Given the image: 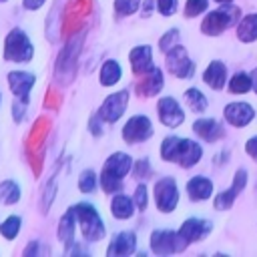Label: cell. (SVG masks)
Masks as SVG:
<instances>
[{
    "label": "cell",
    "mask_w": 257,
    "mask_h": 257,
    "mask_svg": "<svg viewBox=\"0 0 257 257\" xmlns=\"http://www.w3.org/2000/svg\"><path fill=\"white\" fill-rule=\"evenodd\" d=\"M157 8L163 16H171L177 10V0H157Z\"/></svg>",
    "instance_id": "obj_36"
},
{
    "label": "cell",
    "mask_w": 257,
    "mask_h": 257,
    "mask_svg": "<svg viewBox=\"0 0 257 257\" xmlns=\"http://www.w3.org/2000/svg\"><path fill=\"white\" fill-rule=\"evenodd\" d=\"M217 2H221V4H227V2H231V0H217Z\"/></svg>",
    "instance_id": "obj_42"
},
{
    "label": "cell",
    "mask_w": 257,
    "mask_h": 257,
    "mask_svg": "<svg viewBox=\"0 0 257 257\" xmlns=\"http://www.w3.org/2000/svg\"><path fill=\"white\" fill-rule=\"evenodd\" d=\"M0 2H6V0H0Z\"/></svg>",
    "instance_id": "obj_43"
},
{
    "label": "cell",
    "mask_w": 257,
    "mask_h": 257,
    "mask_svg": "<svg viewBox=\"0 0 257 257\" xmlns=\"http://www.w3.org/2000/svg\"><path fill=\"white\" fill-rule=\"evenodd\" d=\"M253 116H255V110L247 102H231L225 106V118L233 126H245L253 120Z\"/></svg>",
    "instance_id": "obj_13"
},
{
    "label": "cell",
    "mask_w": 257,
    "mask_h": 257,
    "mask_svg": "<svg viewBox=\"0 0 257 257\" xmlns=\"http://www.w3.org/2000/svg\"><path fill=\"white\" fill-rule=\"evenodd\" d=\"M44 4V0H24V8L26 10H36Z\"/></svg>",
    "instance_id": "obj_39"
},
{
    "label": "cell",
    "mask_w": 257,
    "mask_h": 257,
    "mask_svg": "<svg viewBox=\"0 0 257 257\" xmlns=\"http://www.w3.org/2000/svg\"><path fill=\"white\" fill-rule=\"evenodd\" d=\"M207 0H187V6H185V16L193 18L197 14H201L203 10H207Z\"/></svg>",
    "instance_id": "obj_34"
},
{
    "label": "cell",
    "mask_w": 257,
    "mask_h": 257,
    "mask_svg": "<svg viewBox=\"0 0 257 257\" xmlns=\"http://www.w3.org/2000/svg\"><path fill=\"white\" fill-rule=\"evenodd\" d=\"M141 0H114V10L118 16H128L133 12H137Z\"/></svg>",
    "instance_id": "obj_32"
},
{
    "label": "cell",
    "mask_w": 257,
    "mask_h": 257,
    "mask_svg": "<svg viewBox=\"0 0 257 257\" xmlns=\"http://www.w3.org/2000/svg\"><path fill=\"white\" fill-rule=\"evenodd\" d=\"M151 6H153V0H147V2H145V10H143L147 16L151 14Z\"/></svg>",
    "instance_id": "obj_41"
},
{
    "label": "cell",
    "mask_w": 257,
    "mask_h": 257,
    "mask_svg": "<svg viewBox=\"0 0 257 257\" xmlns=\"http://www.w3.org/2000/svg\"><path fill=\"white\" fill-rule=\"evenodd\" d=\"M237 14H239V8H231V6H223L219 10H213L205 16L203 24H201V30L209 36H215V34H221L225 28H229L235 20H237Z\"/></svg>",
    "instance_id": "obj_4"
},
{
    "label": "cell",
    "mask_w": 257,
    "mask_h": 257,
    "mask_svg": "<svg viewBox=\"0 0 257 257\" xmlns=\"http://www.w3.org/2000/svg\"><path fill=\"white\" fill-rule=\"evenodd\" d=\"M237 36L241 42H253L257 40V14H249L241 20L237 28Z\"/></svg>",
    "instance_id": "obj_24"
},
{
    "label": "cell",
    "mask_w": 257,
    "mask_h": 257,
    "mask_svg": "<svg viewBox=\"0 0 257 257\" xmlns=\"http://www.w3.org/2000/svg\"><path fill=\"white\" fill-rule=\"evenodd\" d=\"M203 155V149L195 143V141H189V139H179V145H177V151H175V163H179L181 167H193L199 163Z\"/></svg>",
    "instance_id": "obj_11"
},
{
    "label": "cell",
    "mask_w": 257,
    "mask_h": 257,
    "mask_svg": "<svg viewBox=\"0 0 257 257\" xmlns=\"http://www.w3.org/2000/svg\"><path fill=\"white\" fill-rule=\"evenodd\" d=\"M155 201H157L159 211H163V213H171L177 207V203H179V189H177L175 179L165 177V179L157 181V185H155Z\"/></svg>",
    "instance_id": "obj_6"
},
{
    "label": "cell",
    "mask_w": 257,
    "mask_h": 257,
    "mask_svg": "<svg viewBox=\"0 0 257 257\" xmlns=\"http://www.w3.org/2000/svg\"><path fill=\"white\" fill-rule=\"evenodd\" d=\"M20 201V187L14 181H2L0 183V203L14 205Z\"/></svg>",
    "instance_id": "obj_25"
},
{
    "label": "cell",
    "mask_w": 257,
    "mask_h": 257,
    "mask_svg": "<svg viewBox=\"0 0 257 257\" xmlns=\"http://www.w3.org/2000/svg\"><path fill=\"white\" fill-rule=\"evenodd\" d=\"M34 54V48L28 40V36L22 30H12L6 36L4 42V58L14 62H28Z\"/></svg>",
    "instance_id": "obj_3"
},
{
    "label": "cell",
    "mask_w": 257,
    "mask_h": 257,
    "mask_svg": "<svg viewBox=\"0 0 257 257\" xmlns=\"http://www.w3.org/2000/svg\"><path fill=\"white\" fill-rule=\"evenodd\" d=\"M74 215H76V223L80 225V233L86 241L92 243V241H100L104 237L102 219L92 205H88V203L74 205Z\"/></svg>",
    "instance_id": "obj_2"
},
{
    "label": "cell",
    "mask_w": 257,
    "mask_h": 257,
    "mask_svg": "<svg viewBox=\"0 0 257 257\" xmlns=\"http://www.w3.org/2000/svg\"><path fill=\"white\" fill-rule=\"evenodd\" d=\"M237 189L231 185V189H227V191H223V193H219L217 197H215V201H213V205H215V209H229L231 205H233V201H235V197H237Z\"/></svg>",
    "instance_id": "obj_29"
},
{
    "label": "cell",
    "mask_w": 257,
    "mask_h": 257,
    "mask_svg": "<svg viewBox=\"0 0 257 257\" xmlns=\"http://www.w3.org/2000/svg\"><path fill=\"white\" fill-rule=\"evenodd\" d=\"M185 247H187V241L175 231L159 229V231H153V235H151V249L157 255L177 253V251H183Z\"/></svg>",
    "instance_id": "obj_5"
},
{
    "label": "cell",
    "mask_w": 257,
    "mask_h": 257,
    "mask_svg": "<svg viewBox=\"0 0 257 257\" xmlns=\"http://www.w3.org/2000/svg\"><path fill=\"white\" fill-rule=\"evenodd\" d=\"M209 231H211V221H205V219H187L181 225L179 235L187 243H193V241H201L203 237H207Z\"/></svg>",
    "instance_id": "obj_14"
},
{
    "label": "cell",
    "mask_w": 257,
    "mask_h": 257,
    "mask_svg": "<svg viewBox=\"0 0 257 257\" xmlns=\"http://www.w3.org/2000/svg\"><path fill=\"white\" fill-rule=\"evenodd\" d=\"M120 74H122L120 64L116 60H106L102 64V68H100V76L98 78H100L102 86H112V84H116L120 80Z\"/></svg>",
    "instance_id": "obj_23"
},
{
    "label": "cell",
    "mask_w": 257,
    "mask_h": 257,
    "mask_svg": "<svg viewBox=\"0 0 257 257\" xmlns=\"http://www.w3.org/2000/svg\"><path fill=\"white\" fill-rule=\"evenodd\" d=\"M251 82H253V88H255V92H257V68L251 72Z\"/></svg>",
    "instance_id": "obj_40"
},
{
    "label": "cell",
    "mask_w": 257,
    "mask_h": 257,
    "mask_svg": "<svg viewBox=\"0 0 257 257\" xmlns=\"http://www.w3.org/2000/svg\"><path fill=\"white\" fill-rule=\"evenodd\" d=\"M163 88V72L159 68H153L145 74V78L139 82L137 90L141 96H153Z\"/></svg>",
    "instance_id": "obj_19"
},
{
    "label": "cell",
    "mask_w": 257,
    "mask_h": 257,
    "mask_svg": "<svg viewBox=\"0 0 257 257\" xmlns=\"http://www.w3.org/2000/svg\"><path fill=\"white\" fill-rule=\"evenodd\" d=\"M20 223H22L20 217L10 215V217L0 225V233H2V237H4V239H14V237L20 233Z\"/></svg>",
    "instance_id": "obj_27"
},
{
    "label": "cell",
    "mask_w": 257,
    "mask_h": 257,
    "mask_svg": "<svg viewBox=\"0 0 257 257\" xmlns=\"http://www.w3.org/2000/svg\"><path fill=\"white\" fill-rule=\"evenodd\" d=\"M177 145H179V137H167L161 145V157L165 161H173L175 159V151H177Z\"/></svg>",
    "instance_id": "obj_31"
},
{
    "label": "cell",
    "mask_w": 257,
    "mask_h": 257,
    "mask_svg": "<svg viewBox=\"0 0 257 257\" xmlns=\"http://www.w3.org/2000/svg\"><path fill=\"white\" fill-rule=\"evenodd\" d=\"M133 159L126 153H114L106 159L100 173V187L104 193H116L122 187V177L131 171Z\"/></svg>",
    "instance_id": "obj_1"
},
{
    "label": "cell",
    "mask_w": 257,
    "mask_h": 257,
    "mask_svg": "<svg viewBox=\"0 0 257 257\" xmlns=\"http://www.w3.org/2000/svg\"><path fill=\"white\" fill-rule=\"evenodd\" d=\"M193 131L203 141H207V143H213V141H217V139L223 137V126L215 118H199V120H195Z\"/></svg>",
    "instance_id": "obj_18"
},
{
    "label": "cell",
    "mask_w": 257,
    "mask_h": 257,
    "mask_svg": "<svg viewBox=\"0 0 257 257\" xmlns=\"http://www.w3.org/2000/svg\"><path fill=\"white\" fill-rule=\"evenodd\" d=\"M78 189L82 193H92L96 189V175L90 169H86V171L80 173V177H78Z\"/></svg>",
    "instance_id": "obj_30"
},
{
    "label": "cell",
    "mask_w": 257,
    "mask_h": 257,
    "mask_svg": "<svg viewBox=\"0 0 257 257\" xmlns=\"http://www.w3.org/2000/svg\"><path fill=\"white\" fill-rule=\"evenodd\" d=\"M185 100H187V104H189L195 112H203V110L207 108V98H205V94H203L201 90H197V88H189V90L185 92Z\"/></svg>",
    "instance_id": "obj_26"
},
{
    "label": "cell",
    "mask_w": 257,
    "mask_h": 257,
    "mask_svg": "<svg viewBox=\"0 0 257 257\" xmlns=\"http://www.w3.org/2000/svg\"><path fill=\"white\" fill-rule=\"evenodd\" d=\"M245 151L257 161V137H253V139H249L247 141V147H245Z\"/></svg>",
    "instance_id": "obj_38"
},
{
    "label": "cell",
    "mask_w": 257,
    "mask_h": 257,
    "mask_svg": "<svg viewBox=\"0 0 257 257\" xmlns=\"http://www.w3.org/2000/svg\"><path fill=\"white\" fill-rule=\"evenodd\" d=\"M157 108H159V118H161V122L165 126L175 128V126H179L185 120V112L181 110V106L177 104V100L171 98V96L161 98L159 104H157Z\"/></svg>",
    "instance_id": "obj_10"
},
{
    "label": "cell",
    "mask_w": 257,
    "mask_h": 257,
    "mask_svg": "<svg viewBox=\"0 0 257 257\" xmlns=\"http://www.w3.org/2000/svg\"><path fill=\"white\" fill-rule=\"evenodd\" d=\"M110 213L116 219H128V217H133V213H135L133 201L126 195H114L112 201H110Z\"/></svg>",
    "instance_id": "obj_22"
},
{
    "label": "cell",
    "mask_w": 257,
    "mask_h": 257,
    "mask_svg": "<svg viewBox=\"0 0 257 257\" xmlns=\"http://www.w3.org/2000/svg\"><path fill=\"white\" fill-rule=\"evenodd\" d=\"M0 100H2V98H0Z\"/></svg>",
    "instance_id": "obj_44"
},
{
    "label": "cell",
    "mask_w": 257,
    "mask_h": 257,
    "mask_svg": "<svg viewBox=\"0 0 257 257\" xmlns=\"http://www.w3.org/2000/svg\"><path fill=\"white\" fill-rule=\"evenodd\" d=\"M74 229H76V215H74V207H70L58 225V239L64 245V249H70L74 243Z\"/></svg>",
    "instance_id": "obj_17"
},
{
    "label": "cell",
    "mask_w": 257,
    "mask_h": 257,
    "mask_svg": "<svg viewBox=\"0 0 257 257\" xmlns=\"http://www.w3.org/2000/svg\"><path fill=\"white\" fill-rule=\"evenodd\" d=\"M135 203H137V207H139L141 211L147 209L149 197H147V187H145V185H139V187H137V191H135Z\"/></svg>",
    "instance_id": "obj_35"
},
{
    "label": "cell",
    "mask_w": 257,
    "mask_h": 257,
    "mask_svg": "<svg viewBox=\"0 0 257 257\" xmlns=\"http://www.w3.org/2000/svg\"><path fill=\"white\" fill-rule=\"evenodd\" d=\"M167 68L171 74H175L179 78H189L195 72V64L189 60L187 50L183 46H173L167 52Z\"/></svg>",
    "instance_id": "obj_8"
},
{
    "label": "cell",
    "mask_w": 257,
    "mask_h": 257,
    "mask_svg": "<svg viewBox=\"0 0 257 257\" xmlns=\"http://www.w3.org/2000/svg\"><path fill=\"white\" fill-rule=\"evenodd\" d=\"M151 135H153V124H151L149 116H145V114L131 116V118L126 120V124L122 126V139H124V143H128V145L143 143V141H147Z\"/></svg>",
    "instance_id": "obj_7"
},
{
    "label": "cell",
    "mask_w": 257,
    "mask_h": 257,
    "mask_svg": "<svg viewBox=\"0 0 257 257\" xmlns=\"http://www.w3.org/2000/svg\"><path fill=\"white\" fill-rule=\"evenodd\" d=\"M126 104H128V90L114 92V94H110V96L104 98V102L98 108V116L102 120H106V122H116L122 116Z\"/></svg>",
    "instance_id": "obj_9"
},
{
    "label": "cell",
    "mask_w": 257,
    "mask_h": 257,
    "mask_svg": "<svg viewBox=\"0 0 257 257\" xmlns=\"http://www.w3.org/2000/svg\"><path fill=\"white\" fill-rule=\"evenodd\" d=\"M225 78H227V68H225V64L219 62V60H213V62L207 66L205 74H203V80H205L211 88H215V90L223 88Z\"/></svg>",
    "instance_id": "obj_21"
},
{
    "label": "cell",
    "mask_w": 257,
    "mask_h": 257,
    "mask_svg": "<svg viewBox=\"0 0 257 257\" xmlns=\"http://www.w3.org/2000/svg\"><path fill=\"white\" fill-rule=\"evenodd\" d=\"M135 249H137V237H135V233L133 231H122V233H118L110 241V245L106 249V255L108 257H122V255L135 253Z\"/></svg>",
    "instance_id": "obj_15"
},
{
    "label": "cell",
    "mask_w": 257,
    "mask_h": 257,
    "mask_svg": "<svg viewBox=\"0 0 257 257\" xmlns=\"http://www.w3.org/2000/svg\"><path fill=\"white\" fill-rule=\"evenodd\" d=\"M251 86H253V82H251V76H247V74H243V72L235 74V76L229 80V90H231V92H237V94H241V92H247Z\"/></svg>",
    "instance_id": "obj_28"
},
{
    "label": "cell",
    "mask_w": 257,
    "mask_h": 257,
    "mask_svg": "<svg viewBox=\"0 0 257 257\" xmlns=\"http://www.w3.org/2000/svg\"><path fill=\"white\" fill-rule=\"evenodd\" d=\"M131 58V68L135 74H147L149 70H153V52L151 46H135L128 54Z\"/></svg>",
    "instance_id": "obj_16"
},
{
    "label": "cell",
    "mask_w": 257,
    "mask_h": 257,
    "mask_svg": "<svg viewBox=\"0 0 257 257\" xmlns=\"http://www.w3.org/2000/svg\"><path fill=\"white\" fill-rule=\"evenodd\" d=\"M34 80H36L34 74L24 72V70H12L8 74V86H10L12 94L18 98H26V100H28L30 88L34 86Z\"/></svg>",
    "instance_id": "obj_12"
},
{
    "label": "cell",
    "mask_w": 257,
    "mask_h": 257,
    "mask_svg": "<svg viewBox=\"0 0 257 257\" xmlns=\"http://www.w3.org/2000/svg\"><path fill=\"white\" fill-rule=\"evenodd\" d=\"M177 40H179V30H177V28H171V30L159 40V46H161V50L169 52L173 46H177Z\"/></svg>",
    "instance_id": "obj_33"
},
{
    "label": "cell",
    "mask_w": 257,
    "mask_h": 257,
    "mask_svg": "<svg viewBox=\"0 0 257 257\" xmlns=\"http://www.w3.org/2000/svg\"><path fill=\"white\" fill-rule=\"evenodd\" d=\"M149 171H151V167H149V161H147V159H141V161L137 163L135 175H137V177H147V175H149Z\"/></svg>",
    "instance_id": "obj_37"
},
{
    "label": "cell",
    "mask_w": 257,
    "mask_h": 257,
    "mask_svg": "<svg viewBox=\"0 0 257 257\" xmlns=\"http://www.w3.org/2000/svg\"><path fill=\"white\" fill-rule=\"evenodd\" d=\"M187 193L193 201H205L211 197L213 193V183L207 179V177H193L189 183H187Z\"/></svg>",
    "instance_id": "obj_20"
}]
</instances>
